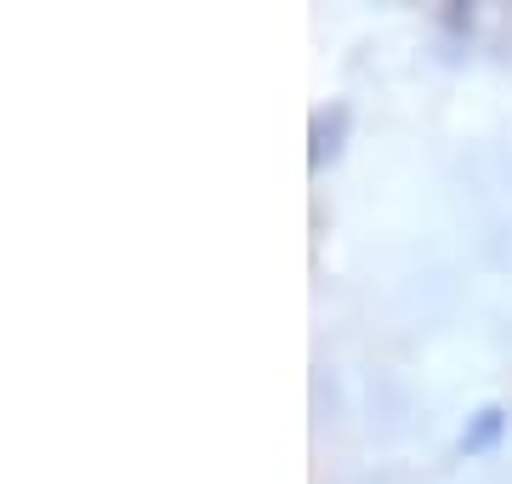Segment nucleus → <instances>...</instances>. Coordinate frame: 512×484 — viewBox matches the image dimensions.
Listing matches in <instances>:
<instances>
[{
  "mask_svg": "<svg viewBox=\"0 0 512 484\" xmlns=\"http://www.w3.org/2000/svg\"><path fill=\"white\" fill-rule=\"evenodd\" d=\"M495 433H501V410H478L473 433H467L461 445H467V450H484V445H490V439H495Z\"/></svg>",
  "mask_w": 512,
  "mask_h": 484,
  "instance_id": "obj_2",
  "label": "nucleus"
},
{
  "mask_svg": "<svg viewBox=\"0 0 512 484\" xmlns=\"http://www.w3.org/2000/svg\"><path fill=\"white\" fill-rule=\"evenodd\" d=\"M348 126H353V109H348V103H330V109H319V114H313V149H308V160H313V166H325L330 154L342 149V137H348Z\"/></svg>",
  "mask_w": 512,
  "mask_h": 484,
  "instance_id": "obj_1",
  "label": "nucleus"
}]
</instances>
